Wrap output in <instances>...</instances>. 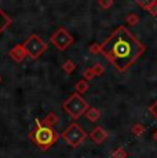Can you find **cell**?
Masks as SVG:
<instances>
[{
  "mask_svg": "<svg viewBox=\"0 0 157 158\" xmlns=\"http://www.w3.org/2000/svg\"><path fill=\"white\" fill-rule=\"evenodd\" d=\"M132 133H134L135 136H142L145 133V127L139 123L134 124V127H132Z\"/></svg>",
  "mask_w": 157,
  "mask_h": 158,
  "instance_id": "obj_17",
  "label": "cell"
},
{
  "mask_svg": "<svg viewBox=\"0 0 157 158\" xmlns=\"http://www.w3.org/2000/svg\"><path fill=\"white\" fill-rule=\"evenodd\" d=\"M146 47L134 36L128 28L120 25L101 44L104 56L119 72H125L139 59Z\"/></svg>",
  "mask_w": 157,
  "mask_h": 158,
  "instance_id": "obj_1",
  "label": "cell"
},
{
  "mask_svg": "<svg viewBox=\"0 0 157 158\" xmlns=\"http://www.w3.org/2000/svg\"><path fill=\"white\" fill-rule=\"evenodd\" d=\"M29 138L39 148L47 150L54 143H57V140L59 139V133L54 128L43 125L40 120H36V128L29 133Z\"/></svg>",
  "mask_w": 157,
  "mask_h": 158,
  "instance_id": "obj_2",
  "label": "cell"
},
{
  "mask_svg": "<svg viewBox=\"0 0 157 158\" xmlns=\"http://www.w3.org/2000/svg\"><path fill=\"white\" fill-rule=\"evenodd\" d=\"M137 4L141 6L145 11H147L149 14H152L153 17H157V2L156 0H150V2H141L137 0Z\"/></svg>",
  "mask_w": 157,
  "mask_h": 158,
  "instance_id": "obj_8",
  "label": "cell"
},
{
  "mask_svg": "<svg viewBox=\"0 0 157 158\" xmlns=\"http://www.w3.org/2000/svg\"><path fill=\"white\" fill-rule=\"evenodd\" d=\"M86 138H87V132L81 128L77 123H72L70 125L62 132V139L73 148L80 146Z\"/></svg>",
  "mask_w": 157,
  "mask_h": 158,
  "instance_id": "obj_4",
  "label": "cell"
},
{
  "mask_svg": "<svg viewBox=\"0 0 157 158\" xmlns=\"http://www.w3.org/2000/svg\"><path fill=\"white\" fill-rule=\"evenodd\" d=\"M22 48L25 50L28 56H31L32 59H37V58L47 50V44L44 43L37 35H31L23 41Z\"/></svg>",
  "mask_w": 157,
  "mask_h": 158,
  "instance_id": "obj_5",
  "label": "cell"
},
{
  "mask_svg": "<svg viewBox=\"0 0 157 158\" xmlns=\"http://www.w3.org/2000/svg\"><path fill=\"white\" fill-rule=\"evenodd\" d=\"M88 51L92 54V55H99V54H102V51H101V44H99V43L91 44V45L88 47Z\"/></svg>",
  "mask_w": 157,
  "mask_h": 158,
  "instance_id": "obj_19",
  "label": "cell"
},
{
  "mask_svg": "<svg viewBox=\"0 0 157 158\" xmlns=\"http://www.w3.org/2000/svg\"><path fill=\"white\" fill-rule=\"evenodd\" d=\"M94 77H95V74H94V72H92L91 68H87L86 70L83 72V80L88 81V80H92Z\"/></svg>",
  "mask_w": 157,
  "mask_h": 158,
  "instance_id": "obj_20",
  "label": "cell"
},
{
  "mask_svg": "<svg viewBox=\"0 0 157 158\" xmlns=\"http://www.w3.org/2000/svg\"><path fill=\"white\" fill-rule=\"evenodd\" d=\"M10 22H11L10 17H8V15L3 11V8H0V33H2L3 30L10 25Z\"/></svg>",
  "mask_w": 157,
  "mask_h": 158,
  "instance_id": "obj_13",
  "label": "cell"
},
{
  "mask_svg": "<svg viewBox=\"0 0 157 158\" xmlns=\"http://www.w3.org/2000/svg\"><path fill=\"white\" fill-rule=\"evenodd\" d=\"M50 41H51V44L55 45L59 51H65L66 48H69L74 43V39L65 28H59V29H57L55 33L50 37Z\"/></svg>",
  "mask_w": 157,
  "mask_h": 158,
  "instance_id": "obj_6",
  "label": "cell"
},
{
  "mask_svg": "<svg viewBox=\"0 0 157 158\" xmlns=\"http://www.w3.org/2000/svg\"><path fill=\"white\" fill-rule=\"evenodd\" d=\"M153 139H155V140L157 142V129L155 131V132H153Z\"/></svg>",
  "mask_w": 157,
  "mask_h": 158,
  "instance_id": "obj_23",
  "label": "cell"
},
{
  "mask_svg": "<svg viewBox=\"0 0 157 158\" xmlns=\"http://www.w3.org/2000/svg\"><path fill=\"white\" fill-rule=\"evenodd\" d=\"M10 55H11V58H13L14 60H17V62L23 60V58L26 56V52H25V50L22 48V44H21V45H15V47L10 51Z\"/></svg>",
  "mask_w": 157,
  "mask_h": 158,
  "instance_id": "obj_9",
  "label": "cell"
},
{
  "mask_svg": "<svg viewBox=\"0 0 157 158\" xmlns=\"http://www.w3.org/2000/svg\"><path fill=\"white\" fill-rule=\"evenodd\" d=\"M88 138L91 139L92 143H95V144H102L108 138H109V133H108L106 131L102 128V127H95V128L92 129L91 132H90Z\"/></svg>",
  "mask_w": 157,
  "mask_h": 158,
  "instance_id": "obj_7",
  "label": "cell"
},
{
  "mask_svg": "<svg viewBox=\"0 0 157 158\" xmlns=\"http://www.w3.org/2000/svg\"><path fill=\"white\" fill-rule=\"evenodd\" d=\"M125 22L128 23L129 26H135L138 22H139V17H138L135 13H129L128 15L125 17Z\"/></svg>",
  "mask_w": 157,
  "mask_h": 158,
  "instance_id": "obj_14",
  "label": "cell"
},
{
  "mask_svg": "<svg viewBox=\"0 0 157 158\" xmlns=\"http://www.w3.org/2000/svg\"><path fill=\"white\" fill-rule=\"evenodd\" d=\"M99 117H101V111H99L96 107H88V110L86 111V118L88 121H91V123L98 121Z\"/></svg>",
  "mask_w": 157,
  "mask_h": 158,
  "instance_id": "obj_10",
  "label": "cell"
},
{
  "mask_svg": "<svg viewBox=\"0 0 157 158\" xmlns=\"http://www.w3.org/2000/svg\"><path fill=\"white\" fill-rule=\"evenodd\" d=\"M0 81H2V77H0Z\"/></svg>",
  "mask_w": 157,
  "mask_h": 158,
  "instance_id": "obj_24",
  "label": "cell"
},
{
  "mask_svg": "<svg viewBox=\"0 0 157 158\" xmlns=\"http://www.w3.org/2000/svg\"><path fill=\"white\" fill-rule=\"evenodd\" d=\"M62 107L73 120H77V118H80L83 114H86L90 105L87 103L86 99H83V96L74 92L63 102Z\"/></svg>",
  "mask_w": 157,
  "mask_h": 158,
  "instance_id": "obj_3",
  "label": "cell"
},
{
  "mask_svg": "<svg viewBox=\"0 0 157 158\" xmlns=\"http://www.w3.org/2000/svg\"><path fill=\"white\" fill-rule=\"evenodd\" d=\"M113 4H114L113 0H99V2H98V6H99V7H102L104 10H108V8H110Z\"/></svg>",
  "mask_w": 157,
  "mask_h": 158,
  "instance_id": "obj_21",
  "label": "cell"
},
{
  "mask_svg": "<svg viewBox=\"0 0 157 158\" xmlns=\"http://www.w3.org/2000/svg\"><path fill=\"white\" fill-rule=\"evenodd\" d=\"M91 69H92V72H94L95 77H99V76H102V74L105 73V68H104V65H101L99 62L94 63V65L91 66Z\"/></svg>",
  "mask_w": 157,
  "mask_h": 158,
  "instance_id": "obj_15",
  "label": "cell"
},
{
  "mask_svg": "<svg viewBox=\"0 0 157 158\" xmlns=\"http://www.w3.org/2000/svg\"><path fill=\"white\" fill-rule=\"evenodd\" d=\"M59 121V118H58V115H57L55 113H48L46 115V118H44L41 123H43V125H46V127H50V128H53L54 125H55Z\"/></svg>",
  "mask_w": 157,
  "mask_h": 158,
  "instance_id": "obj_11",
  "label": "cell"
},
{
  "mask_svg": "<svg viewBox=\"0 0 157 158\" xmlns=\"http://www.w3.org/2000/svg\"><path fill=\"white\" fill-rule=\"evenodd\" d=\"M62 69H63V72H65L66 74H70V73L74 72V69H76V65H74L72 60H66V62L63 63Z\"/></svg>",
  "mask_w": 157,
  "mask_h": 158,
  "instance_id": "obj_16",
  "label": "cell"
},
{
  "mask_svg": "<svg viewBox=\"0 0 157 158\" xmlns=\"http://www.w3.org/2000/svg\"><path fill=\"white\" fill-rule=\"evenodd\" d=\"M127 151H125V148H123V147H117L116 150L113 151V154H112V157L113 158H127Z\"/></svg>",
  "mask_w": 157,
  "mask_h": 158,
  "instance_id": "obj_18",
  "label": "cell"
},
{
  "mask_svg": "<svg viewBox=\"0 0 157 158\" xmlns=\"http://www.w3.org/2000/svg\"><path fill=\"white\" fill-rule=\"evenodd\" d=\"M150 113H152V114L157 118V99L152 103V106H150Z\"/></svg>",
  "mask_w": 157,
  "mask_h": 158,
  "instance_id": "obj_22",
  "label": "cell"
},
{
  "mask_svg": "<svg viewBox=\"0 0 157 158\" xmlns=\"http://www.w3.org/2000/svg\"><path fill=\"white\" fill-rule=\"evenodd\" d=\"M74 88H76V94H78V95H83V94H86L87 91H88V81H86V80H78L77 83H76V85H74Z\"/></svg>",
  "mask_w": 157,
  "mask_h": 158,
  "instance_id": "obj_12",
  "label": "cell"
}]
</instances>
